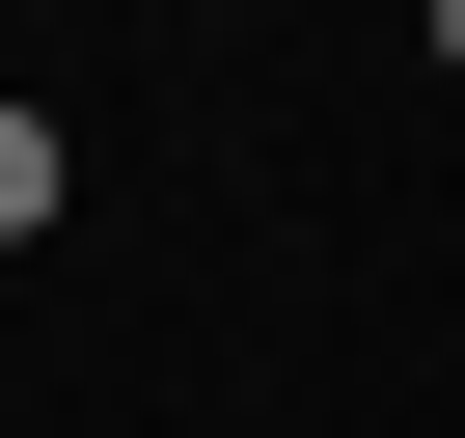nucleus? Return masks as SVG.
Returning a JSON list of instances; mask_svg holds the SVG:
<instances>
[{"label": "nucleus", "mask_w": 465, "mask_h": 438, "mask_svg": "<svg viewBox=\"0 0 465 438\" xmlns=\"http://www.w3.org/2000/svg\"><path fill=\"white\" fill-rule=\"evenodd\" d=\"M55 192H83V164H55V110H0V247H28Z\"/></svg>", "instance_id": "nucleus-1"}, {"label": "nucleus", "mask_w": 465, "mask_h": 438, "mask_svg": "<svg viewBox=\"0 0 465 438\" xmlns=\"http://www.w3.org/2000/svg\"><path fill=\"white\" fill-rule=\"evenodd\" d=\"M438 83H465V0H438Z\"/></svg>", "instance_id": "nucleus-2"}]
</instances>
